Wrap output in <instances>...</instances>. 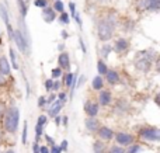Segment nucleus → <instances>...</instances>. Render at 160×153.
Returning a JSON list of instances; mask_svg holds the SVG:
<instances>
[{"label":"nucleus","mask_w":160,"mask_h":153,"mask_svg":"<svg viewBox=\"0 0 160 153\" xmlns=\"http://www.w3.org/2000/svg\"><path fill=\"white\" fill-rule=\"evenodd\" d=\"M117 24V20L112 14H110L108 17L102 18L98 22V27H97V32H98V38L101 41H108V39L112 38L114 34V27Z\"/></svg>","instance_id":"obj_1"},{"label":"nucleus","mask_w":160,"mask_h":153,"mask_svg":"<svg viewBox=\"0 0 160 153\" xmlns=\"http://www.w3.org/2000/svg\"><path fill=\"white\" fill-rule=\"evenodd\" d=\"M4 129L8 134H16L18 129V122H20V111L17 107H11L6 111L4 115Z\"/></svg>","instance_id":"obj_2"},{"label":"nucleus","mask_w":160,"mask_h":153,"mask_svg":"<svg viewBox=\"0 0 160 153\" xmlns=\"http://www.w3.org/2000/svg\"><path fill=\"white\" fill-rule=\"evenodd\" d=\"M139 136L145 139L146 142H158L160 139V131L155 126H149V128H142L139 131Z\"/></svg>","instance_id":"obj_3"},{"label":"nucleus","mask_w":160,"mask_h":153,"mask_svg":"<svg viewBox=\"0 0 160 153\" xmlns=\"http://www.w3.org/2000/svg\"><path fill=\"white\" fill-rule=\"evenodd\" d=\"M11 39H14V44L17 45L20 52H22V53L30 52V45L27 44V41H25V38L22 37V34L20 32V30H13V38Z\"/></svg>","instance_id":"obj_4"},{"label":"nucleus","mask_w":160,"mask_h":153,"mask_svg":"<svg viewBox=\"0 0 160 153\" xmlns=\"http://www.w3.org/2000/svg\"><path fill=\"white\" fill-rule=\"evenodd\" d=\"M114 136H115V142L118 143L119 146H122V148H127V146L132 145L133 141H135V138L131 134H128V132H118V134L114 135Z\"/></svg>","instance_id":"obj_5"},{"label":"nucleus","mask_w":160,"mask_h":153,"mask_svg":"<svg viewBox=\"0 0 160 153\" xmlns=\"http://www.w3.org/2000/svg\"><path fill=\"white\" fill-rule=\"evenodd\" d=\"M138 6L143 10H152V11H158L160 7V0H141L138 3Z\"/></svg>","instance_id":"obj_6"},{"label":"nucleus","mask_w":160,"mask_h":153,"mask_svg":"<svg viewBox=\"0 0 160 153\" xmlns=\"http://www.w3.org/2000/svg\"><path fill=\"white\" fill-rule=\"evenodd\" d=\"M98 138L100 141H102V142H107V141L112 139L114 135H115V132L112 131V129H110L108 126H101V128H98Z\"/></svg>","instance_id":"obj_7"},{"label":"nucleus","mask_w":160,"mask_h":153,"mask_svg":"<svg viewBox=\"0 0 160 153\" xmlns=\"http://www.w3.org/2000/svg\"><path fill=\"white\" fill-rule=\"evenodd\" d=\"M58 63H59V67L62 70H69L70 69V58L66 52H62L59 53L58 56Z\"/></svg>","instance_id":"obj_8"},{"label":"nucleus","mask_w":160,"mask_h":153,"mask_svg":"<svg viewBox=\"0 0 160 153\" xmlns=\"http://www.w3.org/2000/svg\"><path fill=\"white\" fill-rule=\"evenodd\" d=\"M84 125H86V129H87L88 132H91V134L97 132L100 128V124H98V121L96 120V117H88L87 120L84 121Z\"/></svg>","instance_id":"obj_9"},{"label":"nucleus","mask_w":160,"mask_h":153,"mask_svg":"<svg viewBox=\"0 0 160 153\" xmlns=\"http://www.w3.org/2000/svg\"><path fill=\"white\" fill-rule=\"evenodd\" d=\"M150 66H152V61L148 58H143V56H142L139 61H136V69L141 70V72H149Z\"/></svg>","instance_id":"obj_10"},{"label":"nucleus","mask_w":160,"mask_h":153,"mask_svg":"<svg viewBox=\"0 0 160 153\" xmlns=\"http://www.w3.org/2000/svg\"><path fill=\"white\" fill-rule=\"evenodd\" d=\"M112 101V96L108 90H100V96H98V103L101 106H108Z\"/></svg>","instance_id":"obj_11"},{"label":"nucleus","mask_w":160,"mask_h":153,"mask_svg":"<svg viewBox=\"0 0 160 153\" xmlns=\"http://www.w3.org/2000/svg\"><path fill=\"white\" fill-rule=\"evenodd\" d=\"M84 111L87 112L88 117H96L98 114V104L93 103V101H87L84 106Z\"/></svg>","instance_id":"obj_12"},{"label":"nucleus","mask_w":160,"mask_h":153,"mask_svg":"<svg viewBox=\"0 0 160 153\" xmlns=\"http://www.w3.org/2000/svg\"><path fill=\"white\" fill-rule=\"evenodd\" d=\"M62 107H63V101H61V100H56V101H53L52 103V106H51V108H49V117H56V115L59 114V111L62 110Z\"/></svg>","instance_id":"obj_13"},{"label":"nucleus","mask_w":160,"mask_h":153,"mask_svg":"<svg viewBox=\"0 0 160 153\" xmlns=\"http://www.w3.org/2000/svg\"><path fill=\"white\" fill-rule=\"evenodd\" d=\"M128 47H129V42H128L127 39H124V38H119L118 41L115 42V47H114V49H115L117 52L122 53V52H125V51L128 49Z\"/></svg>","instance_id":"obj_14"},{"label":"nucleus","mask_w":160,"mask_h":153,"mask_svg":"<svg viewBox=\"0 0 160 153\" xmlns=\"http://www.w3.org/2000/svg\"><path fill=\"white\" fill-rule=\"evenodd\" d=\"M105 77H107V81L110 84H117L119 81V75L118 72H115V70H107V73H105Z\"/></svg>","instance_id":"obj_15"},{"label":"nucleus","mask_w":160,"mask_h":153,"mask_svg":"<svg viewBox=\"0 0 160 153\" xmlns=\"http://www.w3.org/2000/svg\"><path fill=\"white\" fill-rule=\"evenodd\" d=\"M42 16H44V20L47 22H52L53 20H55V10H52V8L49 7H44V11H42Z\"/></svg>","instance_id":"obj_16"},{"label":"nucleus","mask_w":160,"mask_h":153,"mask_svg":"<svg viewBox=\"0 0 160 153\" xmlns=\"http://www.w3.org/2000/svg\"><path fill=\"white\" fill-rule=\"evenodd\" d=\"M0 73L4 75V76L10 75V66H8V62H7V59L3 58V56L0 58Z\"/></svg>","instance_id":"obj_17"},{"label":"nucleus","mask_w":160,"mask_h":153,"mask_svg":"<svg viewBox=\"0 0 160 153\" xmlns=\"http://www.w3.org/2000/svg\"><path fill=\"white\" fill-rule=\"evenodd\" d=\"M91 87H93V90H98V91L104 87V80H102L101 76H96V77L93 79V81H91Z\"/></svg>","instance_id":"obj_18"},{"label":"nucleus","mask_w":160,"mask_h":153,"mask_svg":"<svg viewBox=\"0 0 160 153\" xmlns=\"http://www.w3.org/2000/svg\"><path fill=\"white\" fill-rule=\"evenodd\" d=\"M93 151H94V153H105L107 146H105V143L102 142V141H96V142L93 143Z\"/></svg>","instance_id":"obj_19"},{"label":"nucleus","mask_w":160,"mask_h":153,"mask_svg":"<svg viewBox=\"0 0 160 153\" xmlns=\"http://www.w3.org/2000/svg\"><path fill=\"white\" fill-rule=\"evenodd\" d=\"M127 101H124V100H119L118 103H117V106L114 107V111L115 112H118V114H122V112H125L127 111Z\"/></svg>","instance_id":"obj_20"},{"label":"nucleus","mask_w":160,"mask_h":153,"mask_svg":"<svg viewBox=\"0 0 160 153\" xmlns=\"http://www.w3.org/2000/svg\"><path fill=\"white\" fill-rule=\"evenodd\" d=\"M97 69H98V73H100V76L105 75V73H107V70H108V67H107V63H105L104 61H101V59H100V61L97 62Z\"/></svg>","instance_id":"obj_21"},{"label":"nucleus","mask_w":160,"mask_h":153,"mask_svg":"<svg viewBox=\"0 0 160 153\" xmlns=\"http://www.w3.org/2000/svg\"><path fill=\"white\" fill-rule=\"evenodd\" d=\"M75 75H73V73H66V75H65V84H66L68 87H70L72 86V83H73V80H75Z\"/></svg>","instance_id":"obj_22"},{"label":"nucleus","mask_w":160,"mask_h":153,"mask_svg":"<svg viewBox=\"0 0 160 153\" xmlns=\"http://www.w3.org/2000/svg\"><path fill=\"white\" fill-rule=\"evenodd\" d=\"M108 153H125V148H122L119 145H112L108 149Z\"/></svg>","instance_id":"obj_23"},{"label":"nucleus","mask_w":160,"mask_h":153,"mask_svg":"<svg viewBox=\"0 0 160 153\" xmlns=\"http://www.w3.org/2000/svg\"><path fill=\"white\" fill-rule=\"evenodd\" d=\"M17 4H18V7H20L21 16L25 17V16H27V6L24 4V0H17Z\"/></svg>","instance_id":"obj_24"},{"label":"nucleus","mask_w":160,"mask_h":153,"mask_svg":"<svg viewBox=\"0 0 160 153\" xmlns=\"http://www.w3.org/2000/svg\"><path fill=\"white\" fill-rule=\"evenodd\" d=\"M139 151H141V146L139 145H129L127 146V151H125V153H138Z\"/></svg>","instance_id":"obj_25"},{"label":"nucleus","mask_w":160,"mask_h":153,"mask_svg":"<svg viewBox=\"0 0 160 153\" xmlns=\"http://www.w3.org/2000/svg\"><path fill=\"white\" fill-rule=\"evenodd\" d=\"M10 58H11V63H13V67H14V69H18V65H17V56H16V52H14L13 48L10 49Z\"/></svg>","instance_id":"obj_26"},{"label":"nucleus","mask_w":160,"mask_h":153,"mask_svg":"<svg viewBox=\"0 0 160 153\" xmlns=\"http://www.w3.org/2000/svg\"><path fill=\"white\" fill-rule=\"evenodd\" d=\"M53 10L59 11V13H63V11H65V6H63V3H62L61 0L55 2V6H53Z\"/></svg>","instance_id":"obj_27"},{"label":"nucleus","mask_w":160,"mask_h":153,"mask_svg":"<svg viewBox=\"0 0 160 153\" xmlns=\"http://www.w3.org/2000/svg\"><path fill=\"white\" fill-rule=\"evenodd\" d=\"M69 20H70V17H69V14L68 13H61V17H59V21L62 22V24H69Z\"/></svg>","instance_id":"obj_28"},{"label":"nucleus","mask_w":160,"mask_h":153,"mask_svg":"<svg viewBox=\"0 0 160 153\" xmlns=\"http://www.w3.org/2000/svg\"><path fill=\"white\" fill-rule=\"evenodd\" d=\"M62 76V69L61 67H55V69H52V77L53 79H58V77H61Z\"/></svg>","instance_id":"obj_29"},{"label":"nucleus","mask_w":160,"mask_h":153,"mask_svg":"<svg viewBox=\"0 0 160 153\" xmlns=\"http://www.w3.org/2000/svg\"><path fill=\"white\" fill-rule=\"evenodd\" d=\"M27 132H28V124L25 122L24 124V128H22V138H21V141H22V143L25 145V142H27Z\"/></svg>","instance_id":"obj_30"},{"label":"nucleus","mask_w":160,"mask_h":153,"mask_svg":"<svg viewBox=\"0 0 160 153\" xmlns=\"http://www.w3.org/2000/svg\"><path fill=\"white\" fill-rule=\"evenodd\" d=\"M34 4H35L37 7H41V8L48 7V2H47V0H35V2H34Z\"/></svg>","instance_id":"obj_31"},{"label":"nucleus","mask_w":160,"mask_h":153,"mask_svg":"<svg viewBox=\"0 0 160 153\" xmlns=\"http://www.w3.org/2000/svg\"><path fill=\"white\" fill-rule=\"evenodd\" d=\"M47 122H48V118L45 117V115H39L37 124H38V125H41V126H45V124H47Z\"/></svg>","instance_id":"obj_32"},{"label":"nucleus","mask_w":160,"mask_h":153,"mask_svg":"<svg viewBox=\"0 0 160 153\" xmlns=\"http://www.w3.org/2000/svg\"><path fill=\"white\" fill-rule=\"evenodd\" d=\"M49 153H62L61 146H58V145H56V143H53V145H51Z\"/></svg>","instance_id":"obj_33"},{"label":"nucleus","mask_w":160,"mask_h":153,"mask_svg":"<svg viewBox=\"0 0 160 153\" xmlns=\"http://www.w3.org/2000/svg\"><path fill=\"white\" fill-rule=\"evenodd\" d=\"M110 51H111V47H110V45H107V44H105L104 47H102V55H104V58H107V56H108V53H110Z\"/></svg>","instance_id":"obj_34"},{"label":"nucleus","mask_w":160,"mask_h":153,"mask_svg":"<svg viewBox=\"0 0 160 153\" xmlns=\"http://www.w3.org/2000/svg\"><path fill=\"white\" fill-rule=\"evenodd\" d=\"M52 84H53L52 79H49V80L45 81V89H47V91H51V90H52Z\"/></svg>","instance_id":"obj_35"},{"label":"nucleus","mask_w":160,"mask_h":153,"mask_svg":"<svg viewBox=\"0 0 160 153\" xmlns=\"http://www.w3.org/2000/svg\"><path fill=\"white\" fill-rule=\"evenodd\" d=\"M61 149L62 151H68V141L66 139H63L61 142Z\"/></svg>","instance_id":"obj_36"},{"label":"nucleus","mask_w":160,"mask_h":153,"mask_svg":"<svg viewBox=\"0 0 160 153\" xmlns=\"http://www.w3.org/2000/svg\"><path fill=\"white\" fill-rule=\"evenodd\" d=\"M55 98H56L55 94H51L49 97H48V100H45V101H47V104H52L53 101H55Z\"/></svg>","instance_id":"obj_37"},{"label":"nucleus","mask_w":160,"mask_h":153,"mask_svg":"<svg viewBox=\"0 0 160 153\" xmlns=\"http://www.w3.org/2000/svg\"><path fill=\"white\" fill-rule=\"evenodd\" d=\"M32 153H39V145H38V142H35L32 145Z\"/></svg>","instance_id":"obj_38"},{"label":"nucleus","mask_w":160,"mask_h":153,"mask_svg":"<svg viewBox=\"0 0 160 153\" xmlns=\"http://www.w3.org/2000/svg\"><path fill=\"white\" fill-rule=\"evenodd\" d=\"M69 8H70V13H72V16H76V10H75V3H69Z\"/></svg>","instance_id":"obj_39"},{"label":"nucleus","mask_w":160,"mask_h":153,"mask_svg":"<svg viewBox=\"0 0 160 153\" xmlns=\"http://www.w3.org/2000/svg\"><path fill=\"white\" fill-rule=\"evenodd\" d=\"M58 100H61V101H66V94H65V93H59L58 94Z\"/></svg>","instance_id":"obj_40"},{"label":"nucleus","mask_w":160,"mask_h":153,"mask_svg":"<svg viewBox=\"0 0 160 153\" xmlns=\"http://www.w3.org/2000/svg\"><path fill=\"white\" fill-rule=\"evenodd\" d=\"M45 100H47V98H45V97H39V101H38V106H39V107H44V106H45V104H47V101H45Z\"/></svg>","instance_id":"obj_41"},{"label":"nucleus","mask_w":160,"mask_h":153,"mask_svg":"<svg viewBox=\"0 0 160 153\" xmlns=\"http://www.w3.org/2000/svg\"><path fill=\"white\" fill-rule=\"evenodd\" d=\"M39 153H49L48 146H39Z\"/></svg>","instance_id":"obj_42"},{"label":"nucleus","mask_w":160,"mask_h":153,"mask_svg":"<svg viewBox=\"0 0 160 153\" xmlns=\"http://www.w3.org/2000/svg\"><path fill=\"white\" fill-rule=\"evenodd\" d=\"M59 87H61V83L59 81H53V84H52V90H59Z\"/></svg>","instance_id":"obj_43"},{"label":"nucleus","mask_w":160,"mask_h":153,"mask_svg":"<svg viewBox=\"0 0 160 153\" xmlns=\"http://www.w3.org/2000/svg\"><path fill=\"white\" fill-rule=\"evenodd\" d=\"M53 118H55V124H56V125H61V124H62V118L61 117H58V115H56V117H53Z\"/></svg>","instance_id":"obj_44"},{"label":"nucleus","mask_w":160,"mask_h":153,"mask_svg":"<svg viewBox=\"0 0 160 153\" xmlns=\"http://www.w3.org/2000/svg\"><path fill=\"white\" fill-rule=\"evenodd\" d=\"M3 84H6V77H4V75L0 73V86H3Z\"/></svg>","instance_id":"obj_45"},{"label":"nucleus","mask_w":160,"mask_h":153,"mask_svg":"<svg viewBox=\"0 0 160 153\" xmlns=\"http://www.w3.org/2000/svg\"><path fill=\"white\" fill-rule=\"evenodd\" d=\"M80 47H82V49H83V52H87V49H86V45H84V42H83V39L80 38Z\"/></svg>","instance_id":"obj_46"},{"label":"nucleus","mask_w":160,"mask_h":153,"mask_svg":"<svg viewBox=\"0 0 160 153\" xmlns=\"http://www.w3.org/2000/svg\"><path fill=\"white\" fill-rule=\"evenodd\" d=\"M45 139H47V142H49L51 145H53V143H55V142H53V139H52V138H51V136H48V135H45Z\"/></svg>","instance_id":"obj_47"},{"label":"nucleus","mask_w":160,"mask_h":153,"mask_svg":"<svg viewBox=\"0 0 160 153\" xmlns=\"http://www.w3.org/2000/svg\"><path fill=\"white\" fill-rule=\"evenodd\" d=\"M75 18H76V21H78L79 27H82V21H80V17H79V16H75Z\"/></svg>","instance_id":"obj_48"},{"label":"nucleus","mask_w":160,"mask_h":153,"mask_svg":"<svg viewBox=\"0 0 160 153\" xmlns=\"http://www.w3.org/2000/svg\"><path fill=\"white\" fill-rule=\"evenodd\" d=\"M62 121H63V125H68V117H63Z\"/></svg>","instance_id":"obj_49"},{"label":"nucleus","mask_w":160,"mask_h":153,"mask_svg":"<svg viewBox=\"0 0 160 153\" xmlns=\"http://www.w3.org/2000/svg\"><path fill=\"white\" fill-rule=\"evenodd\" d=\"M3 111H4V107L0 104V117H2V114H3Z\"/></svg>","instance_id":"obj_50"},{"label":"nucleus","mask_w":160,"mask_h":153,"mask_svg":"<svg viewBox=\"0 0 160 153\" xmlns=\"http://www.w3.org/2000/svg\"><path fill=\"white\" fill-rule=\"evenodd\" d=\"M4 153H16V151H13V149H8V151H6Z\"/></svg>","instance_id":"obj_51"},{"label":"nucleus","mask_w":160,"mask_h":153,"mask_svg":"<svg viewBox=\"0 0 160 153\" xmlns=\"http://www.w3.org/2000/svg\"><path fill=\"white\" fill-rule=\"evenodd\" d=\"M0 138H2V135H0Z\"/></svg>","instance_id":"obj_52"},{"label":"nucleus","mask_w":160,"mask_h":153,"mask_svg":"<svg viewBox=\"0 0 160 153\" xmlns=\"http://www.w3.org/2000/svg\"><path fill=\"white\" fill-rule=\"evenodd\" d=\"M56 2H58V0H56Z\"/></svg>","instance_id":"obj_53"}]
</instances>
